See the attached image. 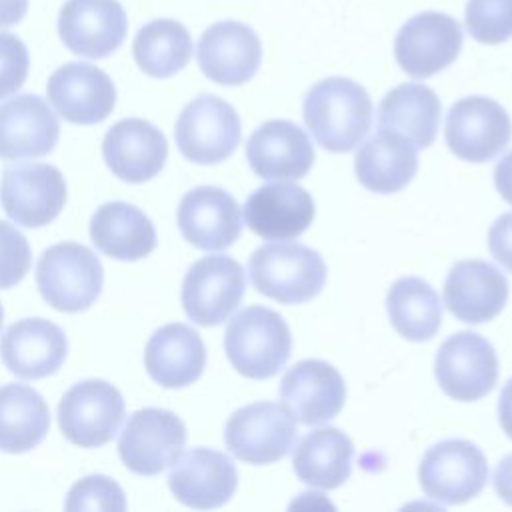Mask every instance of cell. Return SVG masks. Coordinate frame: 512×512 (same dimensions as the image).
<instances>
[{"label":"cell","instance_id":"d6a6232c","mask_svg":"<svg viewBox=\"0 0 512 512\" xmlns=\"http://www.w3.org/2000/svg\"><path fill=\"white\" fill-rule=\"evenodd\" d=\"M386 308L394 330L412 342L432 338L442 322V306L436 290L418 276L396 280L388 290Z\"/></svg>","mask_w":512,"mask_h":512},{"label":"cell","instance_id":"8fae6325","mask_svg":"<svg viewBox=\"0 0 512 512\" xmlns=\"http://www.w3.org/2000/svg\"><path fill=\"white\" fill-rule=\"evenodd\" d=\"M186 444V426L170 410H136L118 440V454L124 466L140 476L160 474L172 466Z\"/></svg>","mask_w":512,"mask_h":512},{"label":"cell","instance_id":"836d02e7","mask_svg":"<svg viewBox=\"0 0 512 512\" xmlns=\"http://www.w3.org/2000/svg\"><path fill=\"white\" fill-rule=\"evenodd\" d=\"M132 54L144 74L152 78H170L188 64L192 56V38L178 20L156 18L138 30Z\"/></svg>","mask_w":512,"mask_h":512},{"label":"cell","instance_id":"ab89813d","mask_svg":"<svg viewBox=\"0 0 512 512\" xmlns=\"http://www.w3.org/2000/svg\"><path fill=\"white\" fill-rule=\"evenodd\" d=\"M494 184L496 190L500 192V196L512 204V150L508 154H504L494 170Z\"/></svg>","mask_w":512,"mask_h":512},{"label":"cell","instance_id":"7bdbcfd3","mask_svg":"<svg viewBox=\"0 0 512 512\" xmlns=\"http://www.w3.org/2000/svg\"><path fill=\"white\" fill-rule=\"evenodd\" d=\"M498 418L500 426L508 438H512V378L504 384L498 400Z\"/></svg>","mask_w":512,"mask_h":512},{"label":"cell","instance_id":"d6986e66","mask_svg":"<svg viewBox=\"0 0 512 512\" xmlns=\"http://www.w3.org/2000/svg\"><path fill=\"white\" fill-rule=\"evenodd\" d=\"M178 228L184 240L200 250H224L242 232L240 206L224 188H192L180 200Z\"/></svg>","mask_w":512,"mask_h":512},{"label":"cell","instance_id":"ba28073f","mask_svg":"<svg viewBox=\"0 0 512 512\" xmlns=\"http://www.w3.org/2000/svg\"><path fill=\"white\" fill-rule=\"evenodd\" d=\"M124 420V398L116 386L100 378L74 384L58 404V424L64 438L80 448L110 442Z\"/></svg>","mask_w":512,"mask_h":512},{"label":"cell","instance_id":"74e56055","mask_svg":"<svg viewBox=\"0 0 512 512\" xmlns=\"http://www.w3.org/2000/svg\"><path fill=\"white\" fill-rule=\"evenodd\" d=\"M26 44L10 32H0V100L16 94L28 76Z\"/></svg>","mask_w":512,"mask_h":512},{"label":"cell","instance_id":"30bf717a","mask_svg":"<svg viewBox=\"0 0 512 512\" xmlns=\"http://www.w3.org/2000/svg\"><path fill=\"white\" fill-rule=\"evenodd\" d=\"M244 288V270L232 256H204L196 260L184 276V312L200 326L222 324L238 308Z\"/></svg>","mask_w":512,"mask_h":512},{"label":"cell","instance_id":"52a82bcc","mask_svg":"<svg viewBox=\"0 0 512 512\" xmlns=\"http://www.w3.org/2000/svg\"><path fill=\"white\" fill-rule=\"evenodd\" d=\"M418 480L430 500L448 506L464 504L484 490L488 462L482 450L468 440H442L422 456Z\"/></svg>","mask_w":512,"mask_h":512},{"label":"cell","instance_id":"484cf974","mask_svg":"<svg viewBox=\"0 0 512 512\" xmlns=\"http://www.w3.org/2000/svg\"><path fill=\"white\" fill-rule=\"evenodd\" d=\"M60 126L48 102L36 94H18L0 104V158L22 160L48 154Z\"/></svg>","mask_w":512,"mask_h":512},{"label":"cell","instance_id":"7402d4cb","mask_svg":"<svg viewBox=\"0 0 512 512\" xmlns=\"http://www.w3.org/2000/svg\"><path fill=\"white\" fill-rule=\"evenodd\" d=\"M508 300V280L484 260L456 262L444 282L446 308L466 324H482L496 318Z\"/></svg>","mask_w":512,"mask_h":512},{"label":"cell","instance_id":"83f0119b","mask_svg":"<svg viewBox=\"0 0 512 512\" xmlns=\"http://www.w3.org/2000/svg\"><path fill=\"white\" fill-rule=\"evenodd\" d=\"M354 168L366 190L378 194L398 192L418 170L416 146L398 132L378 130L356 152Z\"/></svg>","mask_w":512,"mask_h":512},{"label":"cell","instance_id":"7a4b0ae2","mask_svg":"<svg viewBox=\"0 0 512 512\" xmlns=\"http://www.w3.org/2000/svg\"><path fill=\"white\" fill-rule=\"evenodd\" d=\"M224 348L238 374L264 380L278 374L288 362L292 336L278 312L266 306H248L228 322Z\"/></svg>","mask_w":512,"mask_h":512},{"label":"cell","instance_id":"e0dca14e","mask_svg":"<svg viewBox=\"0 0 512 512\" xmlns=\"http://www.w3.org/2000/svg\"><path fill=\"white\" fill-rule=\"evenodd\" d=\"M48 100L72 124H98L116 104L112 78L88 62H68L48 78Z\"/></svg>","mask_w":512,"mask_h":512},{"label":"cell","instance_id":"8992f818","mask_svg":"<svg viewBox=\"0 0 512 512\" xmlns=\"http://www.w3.org/2000/svg\"><path fill=\"white\" fill-rule=\"evenodd\" d=\"M242 126L236 110L214 94H200L180 112L174 138L182 156L196 164H218L238 146Z\"/></svg>","mask_w":512,"mask_h":512},{"label":"cell","instance_id":"5b68a950","mask_svg":"<svg viewBox=\"0 0 512 512\" xmlns=\"http://www.w3.org/2000/svg\"><path fill=\"white\" fill-rule=\"evenodd\" d=\"M228 450L242 462L264 466L284 458L296 440V416L278 402L238 408L226 422Z\"/></svg>","mask_w":512,"mask_h":512},{"label":"cell","instance_id":"f546056e","mask_svg":"<svg viewBox=\"0 0 512 512\" xmlns=\"http://www.w3.org/2000/svg\"><path fill=\"white\" fill-rule=\"evenodd\" d=\"M440 100L436 92L418 82L392 88L378 108V130L406 136L416 150L428 148L438 132Z\"/></svg>","mask_w":512,"mask_h":512},{"label":"cell","instance_id":"ee69618b","mask_svg":"<svg viewBox=\"0 0 512 512\" xmlns=\"http://www.w3.org/2000/svg\"><path fill=\"white\" fill-rule=\"evenodd\" d=\"M2 320H4V310H2V304H0V326H2Z\"/></svg>","mask_w":512,"mask_h":512},{"label":"cell","instance_id":"8d00e7d4","mask_svg":"<svg viewBox=\"0 0 512 512\" xmlns=\"http://www.w3.org/2000/svg\"><path fill=\"white\" fill-rule=\"evenodd\" d=\"M30 246L26 236L0 220V288H12L30 270Z\"/></svg>","mask_w":512,"mask_h":512},{"label":"cell","instance_id":"4dcf8cb0","mask_svg":"<svg viewBox=\"0 0 512 512\" xmlns=\"http://www.w3.org/2000/svg\"><path fill=\"white\" fill-rule=\"evenodd\" d=\"M354 444L340 428L324 426L308 432L296 446L292 466L304 484L332 490L352 474Z\"/></svg>","mask_w":512,"mask_h":512},{"label":"cell","instance_id":"b9f144b4","mask_svg":"<svg viewBox=\"0 0 512 512\" xmlns=\"http://www.w3.org/2000/svg\"><path fill=\"white\" fill-rule=\"evenodd\" d=\"M28 10V0H0V28L18 24Z\"/></svg>","mask_w":512,"mask_h":512},{"label":"cell","instance_id":"6da1fadb","mask_svg":"<svg viewBox=\"0 0 512 512\" xmlns=\"http://www.w3.org/2000/svg\"><path fill=\"white\" fill-rule=\"evenodd\" d=\"M304 122L322 148L350 152L370 130L372 100L358 82L332 76L308 90Z\"/></svg>","mask_w":512,"mask_h":512},{"label":"cell","instance_id":"603a6c76","mask_svg":"<svg viewBox=\"0 0 512 512\" xmlns=\"http://www.w3.org/2000/svg\"><path fill=\"white\" fill-rule=\"evenodd\" d=\"M102 156L114 176L140 184L154 178L164 168L168 144L152 122L124 118L106 132Z\"/></svg>","mask_w":512,"mask_h":512},{"label":"cell","instance_id":"2e32d148","mask_svg":"<svg viewBox=\"0 0 512 512\" xmlns=\"http://www.w3.org/2000/svg\"><path fill=\"white\" fill-rule=\"evenodd\" d=\"M128 18L118 0H66L58 14L64 46L84 58H106L120 48Z\"/></svg>","mask_w":512,"mask_h":512},{"label":"cell","instance_id":"d4e9b609","mask_svg":"<svg viewBox=\"0 0 512 512\" xmlns=\"http://www.w3.org/2000/svg\"><path fill=\"white\" fill-rule=\"evenodd\" d=\"M68 352L60 326L46 318H24L6 328L0 338L4 366L18 378H44L54 374Z\"/></svg>","mask_w":512,"mask_h":512},{"label":"cell","instance_id":"1f68e13d","mask_svg":"<svg viewBox=\"0 0 512 512\" xmlns=\"http://www.w3.org/2000/svg\"><path fill=\"white\" fill-rule=\"evenodd\" d=\"M50 428L44 398L26 384L0 386V450L20 454L36 448Z\"/></svg>","mask_w":512,"mask_h":512},{"label":"cell","instance_id":"277c9868","mask_svg":"<svg viewBox=\"0 0 512 512\" xmlns=\"http://www.w3.org/2000/svg\"><path fill=\"white\" fill-rule=\"evenodd\" d=\"M104 270L98 256L76 242L50 246L36 264L42 298L60 312H82L102 290Z\"/></svg>","mask_w":512,"mask_h":512},{"label":"cell","instance_id":"4fadbf2b","mask_svg":"<svg viewBox=\"0 0 512 512\" xmlns=\"http://www.w3.org/2000/svg\"><path fill=\"white\" fill-rule=\"evenodd\" d=\"M462 48V26L444 12L412 16L396 34L394 56L412 78H430L450 66Z\"/></svg>","mask_w":512,"mask_h":512},{"label":"cell","instance_id":"ac0fdd59","mask_svg":"<svg viewBox=\"0 0 512 512\" xmlns=\"http://www.w3.org/2000/svg\"><path fill=\"white\" fill-rule=\"evenodd\" d=\"M168 486L178 502L210 510L232 498L238 486V472L224 452L192 448L172 464Z\"/></svg>","mask_w":512,"mask_h":512},{"label":"cell","instance_id":"f1b7e54d","mask_svg":"<svg viewBox=\"0 0 512 512\" xmlns=\"http://www.w3.org/2000/svg\"><path fill=\"white\" fill-rule=\"evenodd\" d=\"M90 238L102 254L128 262L140 260L156 248L152 220L128 202L102 204L92 214Z\"/></svg>","mask_w":512,"mask_h":512},{"label":"cell","instance_id":"ffe728a7","mask_svg":"<svg viewBox=\"0 0 512 512\" xmlns=\"http://www.w3.org/2000/svg\"><path fill=\"white\" fill-rule=\"evenodd\" d=\"M282 404L302 424L332 420L344 406L346 384L340 372L324 360H300L280 380Z\"/></svg>","mask_w":512,"mask_h":512},{"label":"cell","instance_id":"9a60e30c","mask_svg":"<svg viewBox=\"0 0 512 512\" xmlns=\"http://www.w3.org/2000/svg\"><path fill=\"white\" fill-rule=\"evenodd\" d=\"M198 66L206 78L222 86H240L260 68L262 44L244 22L222 20L208 26L196 48Z\"/></svg>","mask_w":512,"mask_h":512},{"label":"cell","instance_id":"d590c367","mask_svg":"<svg viewBox=\"0 0 512 512\" xmlns=\"http://www.w3.org/2000/svg\"><path fill=\"white\" fill-rule=\"evenodd\" d=\"M64 508L68 512L80 510H112L122 512L126 510V498L122 488L104 474H90L78 480L66 498Z\"/></svg>","mask_w":512,"mask_h":512},{"label":"cell","instance_id":"f35d334b","mask_svg":"<svg viewBox=\"0 0 512 512\" xmlns=\"http://www.w3.org/2000/svg\"><path fill=\"white\" fill-rule=\"evenodd\" d=\"M490 254L512 272V212L496 218L488 232Z\"/></svg>","mask_w":512,"mask_h":512},{"label":"cell","instance_id":"cb8c5ba5","mask_svg":"<svg viewBox=\"0 0 512 512\" xmlns=\"http://www.w3.org/2000/svg\"><path fill=\"white\" fill-rule=\"evenodd\" d=\"M316 214L306 188L278 182L256 188L244 204L248 228L264 240H290L306 232Z\"/></svg>","mask_w":512,"mask_h":512},{"label":"cell","instance_id":"4316f807","mask_svg":"<svg viewBox=\"0 0 512 512\" xmlns=\"http://www.w3.org/2000/svg\"><path fill=\"white\" fill-rule=\"evenodd\" d=\"M144 366L164 388L194 384L206 366V348L200 334L182 322L158 328L144 350Z\"/></svg>","mask_w":512,"mask_h":512},{"label":"cell","instance_id":"60d3db41","mask_svg":"<svg viewBox=\"0 0 512 512\" xmlns=\"http://www.w3.org/2000/svg\"><path fill=\"white\" fill-rule=\"evenodd\" d=\"M494 488L498 496L512 506V454L504 456L494 472Z\"/></svg>","mask_w":512,"mask_h":512},{"label":"cell","instance_id":"5bb4252c","mask_svg":"<svg viewBox=\"0 0 512 512\" xmlns=\"http://www.w3.org/2000/svg\"><path fill=\"white\" fill-rule=\"evenodd\" d=\"M444 134L448 148L460 160L488 162L508 146L512 122L496 100L468 96L452 104Z\"/></svg>","mask_w":512,"mask_h":512},{"label":"cell","instance_id":"7c38bea8","mask_svg":"<svg viewBox=\"0 0 512 512\" xmlns=\"http://www.w3.org/2000/svg\"><path fill=\"white\" fill-rule=\"evenodd\" d=\"M434 372L446 396L474 402L496 386L498 356L484 336L464 330L440 344Z\"/></svg>","mask_w":512,"mask_h":512},{"label":"cell","instance_id":"e575fe53","mask_svg":"<svg viewBox=\"0 0 512 512\" xmlns=\"http://www.w3.org/2000/svg\"><path fill=\"white\" fill-rule=\"evenodd\" d=\"M466 28L480 44H502L512 38V0H468Z\"/></svg>","mask_w":512,"mask_h":512},{"label":"cell","instance_id":"9c48e42d","mask_svg":"<svg viewBox=\"0 0 512 512\" xmlns=\"http://www.w3.org/2000/svg\"><path fill=\"white\" fill-rule=\"evenodd\" d=\"M0 202L10 220L26 228L50 224L66 204V182L52 164L20 162L6 166Z\"/></svg>","mask_w":512,"mask_h":512},{"label":"cell","instance_id":"44dd1931","mask_svg":"<svg viewBox=\"0 0 512 512\" xmlns=\"http://www.w3.org/2000/svg\"><path fill=\"white\" fill-rule=\"evenodd\" d=\"M246 158L262 180H298L312 168L314 148L298 124L268 120L248 138Z\"/></svg>","mask_w":512,"mask_h":512},{"label":"cell","instance_id":"3957f363","mask_svg":"<svg viewBox=\"0 0 512 512\" xmlns=\"http://www.w3.org/2000/svg\"><path fill=\"white\" fill-rule=\"evenodd\" d=\"M248 274L260 294L280 304H304L324 288L326 264L304 244L272 242L252 252Z\"/></svg>","mask_w":512,"mask_h":512}]
</instances>
